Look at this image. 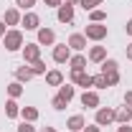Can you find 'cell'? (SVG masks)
Masks as SVG:
<instances>
[{"instance_id":"obj_1","label":"cell","mask_w":132,"mask_h":132,"mask_svg":"<svg viewBox=\"0 0 132 132\" xmlns=\"http://www.w3.org/2000/svg\"><path fill=\"white\" fill-rule=\"evenodd\" d=\"M3 46H5V51H20L23 48V33L18 31V28H10V31L3 36Z\"/></svg>"},{"instance_id":"obj_2","label":"cell","mask_w":132,"mask_h":132,"mask_svg":"<svg viewBox=\"0 0 132 132\" xmlns=\"http://www.w3.org/2000/svg\"><path fill=\"white\" fill-rule=\"evenodd\" d=\"M84 36H86V41H104V38H107V26H102V23H89L86 31H84Z\"/></svg>"},{"instance_id":"obj_3","label":"cell","mask_w":132,"mask_h":132,"mask_svg":"<svg viewBox=\"0 0 132 132\" xmlns=\"http://www.w3.org/2000/svg\"><path fill=\"white\" fill-rule=\"evenodd\" d=\"M114 114H117V109H112V107H99L97 117H94V125H99V127L112 125V122H114Z\"/></svg>"},{"instance_id":"obj_4","label":"cell","mask_w":132,"mask_h":132,"mask_svg":"<svg viewBox=\"0 0 132 132\" xmlns=\"http://www.w3.org/2000/svg\"><path fill=\"white\" fill-rule=\"evenodd\" d=\"M20 26H23L26 31H38V28H41V15L33 13V10H26L23 18H20Z\"/></svg>"},{"instance_id":"obj_5","label":"cell","mask_w":132,"mask_h":132,"mask_svg":"<svg viewBox=\"0 0 132 132\" xmlns=\"http://www.w3.org/2000/svg\"><path fill=\"white\" fill-rule=\"evenodd\" d=\"M71 81L76 84V86H84V92H86V89L94 86V76L86 74V71H71Z\"/></svg>"},{"instance_id":"obj_6","label":"cell","mask_w":132,"mask_h":132,"mask_svg":"<svg viewBox=\"0 0 132 132\" xmlns=\"http://www.w3.org/2000/svg\"><path fill=\"white\" fill-rule=\"evenodd\" d=\"M20 51H23V61H26V64H33V61L41 59V46H38V43H26Z\"/></svg>"},{"instance_id":"obj_7","label":"cell","mask_w":132,"mask_h":132,"mask_svg":"<svg viewBox=\"0 0 132 132\" xmlns=\"http://www.w3.org/2000/svg\"><path fill=\"white\" fill-rule=\"evenodd\" d=\"M81 104L86 107V109H99V104H102L99 92H94V89H86V92L81 94Z\"/></svg>"},{"instance_id":"obj_8","label":"cell","mask_w":132,"mask_h":132,"mask_svg":"<svg viewBox=\"0 0 132 132\" xmlns=\"http://www.w3.org/2000/svg\"><path fill=\"white\" fill-rule=\"evenodd\" d=\"M66 46L71 51H76V53H81V51L86 48V36H84V33H71L69 41H66Z\"/></svg>"},{"instance_id":"obj_9","label":"cell","mask_w":132,"mask_h":132,"mask_svg":"<svg viewBox=\"0 0 132 132\" xmlns=\"http://www.w3.org/2000/svg\"><path fill=\"white\" fill-rule=\"evenodd\" d=\"M38 46H56V33L51 31V28H38Z\"/></svg>"},{"instance_id":"obj_10","label":"cell","mask_w":132,"mask_h":132,"mask_svg":"<svg viewBox=\"0 0 132 132\" xmlns=\"http://www.w3.org/2000/svg\"><path fill=\"white\" fill-rule=\"evenodd\" d=\"M69 59H71V48H69L66 43L53 46V61H56V64H69Z\"/></svg>"},{"instance_id":"obj_11","label":"cell","mask_w":132,"mask_h":132,"mask_svg":"<svg viewBox=\"0 0 132 132\" xmlns=\"http://www.w3.org/2000/svg\"><path fill=\"white\" fill-rule=\"evenodd\" d=\"M56 18H59V23H74V5H61V8H56Z\"/></svg>"},{"instance_id":"obj_12","label":"cell","mask_w":132,"mask_h":132,"mask_svg":"<svg viewBox=\"0 0 132 132\" xmlns=\"http://www.w3.org/2000/svg\"><path fill=\"white\" fill-rule=\"evenodd\" d=\"M66 127H69V132H84L86 119H84L81 114H71L69 119H66Z\"/></svg>"},{"instance_id":"obj_13","label":"cell","mask_w":132,"mask_h":132,"mask_svg":"<svg viewBox=\"0 0 132 132\" xmlns=\"http://www.w3.org/2000/svg\"><path fill=\"white\" fill-rule=\"evenodd\" d=\"M104 59H107V46H92V48H89V61L102 64Z\"/></svg>"},{"instance_id":"obj_14","label":"cell","mask_w":132,"mask_h":132,"mask_svg":"<svg viewBox=\"0 0 132 132\" xmlns=\"http://www.w3.org/2000/svg\"><path fill=\"white\" fill-rule=\"evenodd\" d=\"M46 84H48V86H61V84H64V74H61L59 69L46 71Z\"/></svg>"},{"instance_id":"obj_15","label":"cell","mask_w":132,"mask_h":132,"mask_svg":"<svg viewBox=\"0 0 132 132\" xmlns=\"http://www.w3.org/2000/svg\"><path fill=\"white\" fill-rule=\"evenodd\" d=\"M20 10H18V8H8V10H5V18H3V20H5V26H20Z\"/></svg>"},{"instance_id":"obj_16","label":"cell","mask_w":132,"mask_h":132,"mask_svg":"<svg viewBox=\"0 0 132 132\" xmlns=\"http://www.w3.org/2000/svg\"><path fill=\"white\" fill-rule=\"evenodd\" d=\"M33 76H36V74H33V69L28 64L20 66V69H15V81H20V84H23V81H31Z\"/></svg>"},{"instance_id":"obj_17","label":"cell","mask_w":132,"mask_h":132,"mask_svg":"<svg viewBox=\"0 0 132 132\" xmlns=\"http://www.w3.org/2000/svg\"><path fill=\"white\" fill-rule=\"evenodd\" d=\"M69 66H71V71H84V69H86V56H84V53L71 56V59H69Z\"/></svg>"},{"instance_id":"obj_18","label":"cell","mask_w":132,"mask_h":132,"mask_svg":"<svg viewBox=\"0 0 132 132\" xmlns=\"http://www.w3.org/2000/svg\"><path fill=\"white\" fill-rule=\"evenodd\" d=\"M114 122H119V125H132V109H130V107H122V109H117Z\"/></svg>"},{"instance_id":"obj_19","label":"cell","mask_w":132,"mask_h":132,"mask_svg":"<svg viewBox=\"0 0 132 132\" xmlns=\"http://www.w3.org/2000/svg\"><path fill=\"white\" fill-rule=\"evenodd\" d=\"M5 117H10V119L20 117V107H18L15 99H8V102H5Z\"/></svg>"},{"instance_id":"obj_20","label":"cell","mask_w":132,"mask_h":132,"mask_svg":"<svg viewBox=\"0 0 132 132\" xmlns=\"http://www.w3.org/2000/svg\"><path fill=\"white\" fill-rule=\"evenodd\" d=\"M59 94H61L66 102H71V99L76 97V86H74V84H61V86H59Z\"/></svg>"},{"instance_id":"obj_21","label":"cell","mask_w":132,"mask_h":132,"mask_svg":"<svg viewBox=\"0 0 132 132\" xmlns=\"http://www.w3.org/2000/svg\"><path fill=\"white\" fill-rule=\"evenodd\" d=\"M20 117H23V122H36L38 119V109L36 107H23L20 109Z\"/></svg>"},{"instance_id":"obj_22","label":"cell","mask_w":132,"mask_h":132,"mask_svg":"<svg viewBox=\"0 0 132 132\" xmlns=\"http://www.w3.org/2000/svg\"><path fill=\"white\" fill-rule=\"evenodd\" d=\"M89 20H92V23H104V20H107V13H104L102 8H94V10H89Z\"/></svg>"},{"instance_id":"obj_23","label":"cell","mask_w":132,"mask_h":132,"mask_svg":"<svg viewBox=\"0 0 132 132\" xmlns=\"http://www.w3.org/2000/svg\"><path fill=\"white\" fill-rule=\"evenodd\" d=\"M8 94H10V99H18L20 94H23V84L20 81H10L8 84Z\"/></svg>"},{"instance_id":"obj_24","label":"cell","mask_w":132,"mask_h":132,"mask_svg":"<svg viewBox=\"0 0 132 132\" xmlns=\"http://www.w3.org/2000/svg\"><path fill=\"white\" fill-rule=\"evenodd\" d=\"M109 71H119V64L114 59H104L102 61V74H109Z\"/></svg>"},{"instance_id":"obj_25","label":"cell","mask_w":132,"mask_h":132,"mask_svg":"<svg viewBox=\"0 0 132 132\" xmlns=\"http://www.w3.org/2000/svg\"><path fill=\"white\" fill-rule=\"evenodd\" d=\"M31 69H33V74H36V76H46V61H43V59L33 61V64H31Z\"/></svg>"},{"instance_id":"obj_26","label":"cell","mask_w":132,"mask_h":132,"mask_svg":"<svg viewBox=\"0 0 132 132\" xmlns=\"http://www.w3.org/2000/svg\"><path fill=\"white\" fill-rule=\"evenodd\" d=\"M51 107H53V109H59V112H61V109H66V107H69V102H66V99L61 97V94H56V97L51 99Z\"/></svg>"},{"instance_id":"obj_27","label":"cell","mask_w":132,"mask_h":132,"mask_svg":"<svg viewBox=\"0 0 132 132\" xmlns=\"http://www.w3.org/2000/svg\"><path fill=\"white\" fill-rule=\"evenodd\" d=\"M104 0H79V5H81L84 10H94L97 5H102Z\"/></svg>"},{"instance_id":"obj_28","label":"cell","mask_w":132,"mask_h":132,"mask_svg":"<svg viewBox=\"0 0 132 132\" xmlns=\"http://www.w3.org/2000/svg\"><path fill=\"white\" fill-rule=\"evenodd\" d=\"M104 76H107V84H109V86H117V84H119V71H109V74H104Z\"/></svg>"},{"instance_id":"obj_29","label":"cell","mask_w":132,"mask_h":132,"mask_svg":"<svg viewBox=\"0 0 132 132\" xmlns=\"http://www.w3.org/2000/svg\"><path fill=\"white\" fill-rule=\"evenodd\" d=\"M94 86H97V89H107V86H109V84H107V76H104V74H97V76H94Z\"/></svg>"},{"instance_id":"obj_30","label":"cell","mask_w":132,"mask_h":132,"mask_svg":"<svg viewBox=\"0 0 132 132\" xmlns=\"http://www.w3.org/2000/svg\"><path fill=\"white\" fill-rule=\"evenodd\" d=\"M36 3H38V0H15V5L20 8V10H31Z\"/></svg>"},{"instance_id":"obj_31","label":"cell","mask_w":132,"mask_h":132,"mask_svg":"<svg viewBox=\"0 0 132 132\" xmlns=\"http://www.w3.org/2000/svg\"><path fill=\"white\" fill-rule=\"evenodd\" d=\"M18 132H36V127H33V122H20Z\"/></svg>"},{"instance_id":"obj_32","label":"cell","mask_w":132,"mask_h":132,"mask_svg":"<svg viewBox=\"0 0 132 132\" xmlns=\"http://www.w3.org/2000/svg\"><path fill=\"white\" fill-rule=\"evenodd\" d=\"M46 3V8H61L64 5V0H43Z\"/></svg>"},{"instance_id":"obj_33","label":"cell","mask_w":132,"mask_h":132,"mask_svg":"<svg viewBox=\"0 0 132 132\" xmlns=\"http://www.w3.org/2000/svg\"><path fill=\"white\" fill-rule=\"evenodd\" d=\"M125 107H130V109H132V89L125 94Z\"/></svg>"},{"instance_id":"obj_34","label":"cell","mask_w":132,"mask_h":132,"mask_svg":"<svg viewBox=\"0 0 132 132\" xmlns=\"http://www.w3.org/2000/svg\"><path fill=\"white\" fill-rule=\"evenodd\" d=\"M84 132H102V130H99V125H86Z\"/></svg>"},{"instance_id":"obj_35","label":"cell","mask_w":132,"mask_h":132,"mask_svg":"<svg viewBox=\"0 0 132 132\" xmlns=\"http://www.w3.org/2000/svg\"><path fill=\"white\" fill-rule=\"evenodd\" d=\"M117 132H132V125H119Z\"/></svg>"},{"instance_id":"obj_36","label":"cell","mask_w":132,"mask_h":132,"mask_svg":"<svg viewBox=\"0 0 132 132\" xmlns=\"http://www.w3.org/2000/svg\"><path fill=\"white\" fill-rule=\"evenodd\" d=\"M5 33H8V28H5V20H0V38H3Z\"/></svg>"},{"instance_id":"obj_37","label":"cell","mask_w":132,"mask_h":132,"mask_svg":"<svg viewBox=\"0 0 132 132\" xmlns=\"http://www.w3.org/2000/svg\"><path fill=\"white\" fill-rule=\"evenodd\" d=\"M125 31H127V36H132V20H127V26H125Z\"/></svg>"},{"instance_id":"obj_38","label":"cell","mask_w":132,"mask_h":132,"mask_svg":"<svg viewBox=\"0 0 132 132\" xmlns=\"http://www.w3.org/2000/svg\"><path fill=\"white\" fill-rule=\"evenodd\" d=\"M125 53H127V59L132 61V43H127V51H125Z\"/></svg>"},{"instance_id":"obj_39","label":"cell","mask_w":132,"mask_h":132,"mask_svg":"<svg viewBox=\"0 0 132 132\" xmlns=\"http://www.w3.org/2000/svg\"><path fill=\"white\" fill-rule=\"evenodd\" d=\"M66 5H79V0H64Z\"/></svg>"},{"instance_id":"obj_40","label":"cell","mask_w":132,"mask_h":132,"mask_svg":"<svg viewBox=\"0 0 132 132\" xmlns=\"http://www.w3.org/2000/svg\"><path fill=\"white\" fill-rule=\"evenodd\" d=\"M41 132H56V130H53V127H43Z\"/></svg>"}]
</instances>
